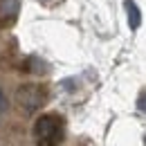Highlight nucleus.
<instances>
[{"instance_id":"39448f33","label":"nucleus","mask_w":146,"mask_h":146,"mask_svg":"<svg viewBox=\"0 0 146 146\" xmlns=\"http://www.w3.org/2000/svg\"><path fill=\"white\" fill-rule=\"evenodd\" d=\"M137 108L142 110V112H146V92L139 94V99H137Z\"/></svg>"},{"instance_id":"423d86ee","label":"nucleus","mask_w":146,"mask_h":146,"mask_svg":"<svg viewBox=\"0 0 146 146\" xmlns=\"http://www.w3.org/2000/svg\"><path fill=\"white\" fill-rule=\"evenodd\" d=\"M7 108H9V104H7V97H5V92L0 90V112H5Z\"/></svg>"},{"instance_id":"7ed1b4c3","label":"nucleus","mask_w":146,"mask_h":146,"mask_svg":"<svg viewBox=\"0 0 146 146\" xmlns=\"http://www.w3.org/2000/svg\"><path fill=\"white\" fill-rule=\"evenodd\" d=\"M18 0H0V25L9 27L18 16Z\"/></svg>"},{"instance_id":"20e7f679","label":"nucleus","mask_w":146,"mask_h":146,"mask_svg":"<svg viewBox=\"0 0 146 146\" xmlns=\"http://www.w3.org/2000/svg\"><path fill=\"white\" fill-rule=\"evenodd\" d=\"M126 11H128V27L135 32L139 25H142V14H139V7L133 2V0H126Z\"/></svg>"},{"instance_id":"f03ea898","label":"nucleus","mask_w":146,"mask_h":146,"mask_svg":"<svg viewBox=\"0 0 146 146\" xmlns=\"http://www.w3.org/2000/svg\"><path fill=\"white\" fill-rule=\"evenodd\" d=\"M45 97H47L45 88H40L36 83H25L16 92V101L20 104V108L25 110V112H36L45 104Z\"/></svg>"},{"instance_id":"f257e3e1","label":"nucleus","mask_w":146,"mask_h":146,"mask_svg":"<svg viewBox=\"0 0 146 146\" xmlns=\"http://www.w3.org/2000/svg\"><path fill=\"white\" fill-rule=\"evenodd\" d=\"M65 135L63 117L56 112H45L34 121V139L36 146H61Z\"/></svg>"}]
</instances>
